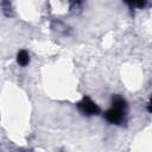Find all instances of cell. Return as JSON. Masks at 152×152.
<instances>
[{
  "label": "cell",
  "mask_w": 152,
  "mask_h": 152,
  "mask_svg": "<svg viewBox=\"0 0 152 152\" xmlns=\"http://www.w3.org/2000/svg\"><path fill=\"white\" fill-rule=\"evenodd\" d=\"M103 118L112 125H122L127 119V102L120 95H113L112 106L103 113Z\"/></svg>",
  "instance_id": "1"
},
{
  "label": "cell",
  "mask_w": 152,
  "mask_h": 152,
  "mask_svg": "<svg viewBox=\"0 0 152 152\" xmlns=\"http://www.w3.org/2000/svg\"><path fill=\"white\" fill-rule=\"evenodd\" d=\"M76 107H77L78 112L86 116H94V115H99L101 113L100 106L95 101H93L89 96H83L82 100L80 102H77Z\"/></svg>",
  "instance_id": "2"
},
{
  "label": "cell",
  "mask_w": 152,
  "mask_h": 152,
  "mask_svg": "<svg viewBox=\"0 0 152 152\" xmlns=\"http://www.w3.org/2000/svg\"><path fill=\"white\" fill-rule=\"evenodd\" d=\"M17 63L23 68L28 65V63H30V53L25 49H21V50L18 51V53H17Z\"/></svg>",
  "instance_id": "3"
},
{
  "label": "cell",
  "mask_w": 152,
  "mask_h": 152,
  "mask_svg": "<svg viewBox=\"0 0 152 152\" xmlns=\"http://www.w3.org/2000/svg\"><path fill=\"white\" fill-rule=\"evenodd\" d=\"M1 8H2V13L6 17H10L12 14V6L10 0H1Z\"/></svg>",
  "instance_id": "4"
},
{
  "label": "cell",
  "mask_w": 152,
  "mask_h": 152,
  "mask_svg": "<svg viewBox=\"0 0 152 152\" xmlns=\"http://www.w3.org/2000/svg\"><path fill=\"white\" fill-rule=\"evenodd\" d=\"M70 8H78L82 5V0H68Z\"/></svg>",
  "instance_id": "5"
},
{
  "label": "cell",
  "mask_w": 152,
  "mask_h": 152,
  "mask_svg": "<svg viewBox=\"0 0 152 152\" xmlns=\"http://www.w3.org/2000/svg\"><path fill=\"white\" fill-rule=\"evenodd\" d=\"M146 5H147V0H137V2H135V7L140 8V10L145 8Z\"/></svg>",
  "instance_id": "6"
},
{
  "label": "cell",
  "mask_w": 152,
  "mask_h": 152,
  "mask_svg": "<svg viewBox=\"0 0 152 152\" xmlns=\"http://www.w3.org/2000/svg\"><path fill=\"white\" fill-rule=\"evenodd\" d=\"M146 109H147L148 113H152V94H151L150 101H148V103H147V106H146Z\"/></svg>",
  "instance_id": "7"
},
{
  "label": "cell",
  "mask_w": 152,
  "mask_h": 152,
  "mask_svg": "<svg viewBox=\"0 0 152 152\" xmlns=\"http://www.w3.org/2000/svg\"><path fill=\"white\" fill-rule=\"evenodd\" d=\"M124 2H126L129 7H135V2H137V0H122Z\"/></svg>",
  "instance_id": "8"
}]
</instances>
